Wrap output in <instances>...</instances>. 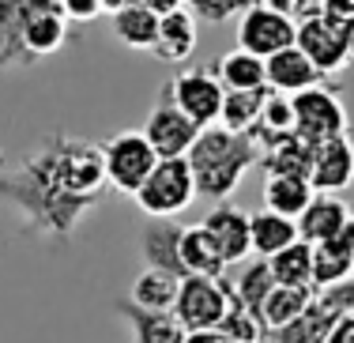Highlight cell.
<instances>
[{"instance_id": "cell-1", "label": "cell", "mask_w": 354, "mask_h": 343, "mask_svg": "<svg viewBox=\"0 0 354 343\" xmlns=\"http://www.w3.org/2000/svg\"><path fill=\"white\" fill-rule=\"evenodd\" d=\"M106 166L102 144L87 140H46L15 174L0 178V196L23 212L30 234L72 238L80 219L102 200Z\"/></svg>"}, {"instance_id": "cell-2", "label": "cell", "mask_w": 354, "mask_h": 343, "mask_svg": "<svg viewBox=\"0 0 354 343\" xmlns=\"http://www.w3.org/2000/svg\"><path fill=\"white\" fill-rule=\"evenodd\" d=\"M185 158H189L192 181H196V196L223 204L241 185V178L260 163V147L252 136H238V132H226L223 124H212L196 136Z\"/></svg>"}, {"instance_id": "cell-3", "label": "cell", "mask_w": 354, "mask_h": 343, "mask_svg": "<svg viewBox=\"0 0 354 343\" xmlns=\"http://www.w3.org/2000/svg\"><path fill=\"white\" fill-rule=\"evenodd\" d=\"M132 200L151 219H174V215H181L196 200V181H192L189 158H158V166L151 170V178L143 181Z\"/></svg>"}, {"instance_id": "cell-4", "label": "cell", "mask_w": 354, "mask_h": 343, "mask_svg": "<svg viewBox=\"0 0 354 343\" xmlns=\"http://www.w3.org/2000/svg\"><path fill=\"white\" fill-rule=\"evenodd\" d=\"M354 309V279L335 283V287L313 290V302L294 324L283 332H272V343H324L339 321H347Z\"/></svg>"}, {"instance_id": "cell-5", "label": "cell", "mask_w": 354, "mask_h": 343, "mask_svg": "<svg viewBox=\"0 0 354 343\" xmlns=\"http://www.w3.org/2000/svg\"><path fill=\"white\" fill-rule=\"evenodd\" d=\"M102 166H106L109 189L124 192V196H136L140 185L158 166V155L143 132H117V136H109L102 144Z\"/></svg>"}, {"instance_id": "cell-6", "label": "cell", "mask_w": 354, "mask_h": 343, "mask_svg": "<svg viewBox=\"0 0 354 343\" xmlns=\"http://www.w3.org/2000/svg\"><path fill=\"white\" fill-rule=\"evenodd\" d=\"M294 106V136L309 147L324 144L332 136H347V106L332 87H309L301 95H290Z\"/></svg>"}, {"instance_id": "cell-7", "label": "cell", "mask_w": 354, "mask_h": 343, "mask_svg": "<svg viewBox=\"0 0 354 343\" xmlns=\"http://www.w3.org/2000/svg\"><path fill=\"white\" fill-rule=\"evenodd\" d=\"M226 309H230V298H226L223 279H204V275H189L177 287V302H174V321L181 324L189 336L196 332H215L223 324Z\"/></svg>"}, {"instance_id": "cell-8", "label": "cell", "mask_w": 354, "mask_h": 343, "mask_svg": "<svg viewBox=\"0 0 354 343\" xmlns=\"http://www.w3.org/2000/svg\"><path fill=\"white\" fill-rule=\"evenodd\" d=\"M166 95L189 121H196L200 129H212V124H218V113H223L226 87L218 83L212 68H185L170 80Z\"/></svg>"}, {"instance_id": "cell-9", "label": "cell", "mask_w": 354, "mask_h": 343, "mask_svg": "<svg viewBox=\"0 0 354 343\" xmlns=\"http://www.w3.org/2000/svg\"><path fill=\"white\" fill-rule=\"evenodd\" d=\"M294 38H298V23H294L290 15L268 12L264 4H252L249 12L241 15V23H238V49L260 57V61H268V57L290 49Z\"/></svg>"}, {"instance_id": "cell-10", "label": "cell", "mask_w": 354, "mask_h": 343, "mask_svg": "<svg viewBox=\"0 0 354 343\" xmlns=\"http://www.w3.org/2000/svg\"><path fill=\"white\" fill-rule=\"evenodd\" d=\"M140 132L147 136V144L155 147L158 158H185L192 151V144H196V136L204 129L177 110V106L170 102V95H162V102L151 110L147 124H143Z\"/></svg>"}, {"instance_id": "cell-11", "label": "cell", "mask_w": 354, "mask_h": 343, "mask_svg": "<svg viewBox=\"0 0 354 343\" xmlns=\"http://www.w3.org/2000/svg\"><path fill=\"white\" fill-rule=\"evenodd\" d=\"M294 46L309 57V64H313L320 76H335V72H343L351 64L343 30L335 27V23H328L324 15H309V19H301Z\"/></svg>"}, {"instance_id": "cell-12", "label": "cell", "mask_w": 354, "mask_h": 343, "mask_svg": "<svg viewBox=\"0 0 354 343\" xmlns=\"http://www.w3.org/2000/svg\"><path fill=\"white\" fill-rule=\"evenodd\" d=\"M354 181V140L351 136H332L313 147V166H309V185L313 192L339 196Z\"/></svg>"}, {"instance_id": "cell-13", "label": "cell", "mask_w": 354, "mask_h": 343, "mask_svg": "<svg viewBox=\"0 0 354 343\" xmlns=\"http://www.w3.org/2000/svg\"><path fill=\"white\" fill-rule=\"evenodd\" d=\"M204 230L212 234V241H215L218 257L226 261V268L245 264L249 257H252V241H249V212H241V207L218 204L215 212H207Z\"/></svg>"}, {"instance_id": "cell-14", "label": "cell", "mask_w": 354, "mask_h": 343, "mask_svg": "<svg viewBox=\"0 0 354 343\" xmlns=\"http://www.w3.org/2000/svg\"><path fill=\"white\" fill-rule=\"evenodd\" d=\"M181 227L174 219H151L143 227L140 238V253H143V268H155V272H166L174 279H189L181 268Z\"/></svg>"}, {"instance_id": "cell-15", "label": "cell", "mask_w": 354, "mask_h": 343, "mask_svg": "<svg viewBox=\"0 0 354 343\" xmlns=\"http://www.w3.org/2000/svg\"><path fill=\"white\" fill-rule=\"evenodd\" d=\"M257 147H260L264 178H309L313 147H309L306 140H298L294 132L272 136V140H257Z\"/></svg>"}, {"instance_id": "cell-16", "label": "cell", "mask_w": 354, "mask_h": 343, "mask_svg": "<svg viewBox=\"0 0 354 343\" xmlns=\"http://www.w3.org/2000/svg\"><path fill=\"white\" fill-rule=\"evenodd\" d=\"M351 219H354V212L347 207V200H343V196H328V192H317V196L309 200V207L298 215V238L309 241V245L332 241Z\"/></svg>"}, {"instance_id": "cell-17", "label": "cell", "mask_w": 354, "mask_h": 343, "mask_svg": "<svg viewBox=\"0 0 354 343\" xmlns=\"http://www.w3.org/2000/svg\"><path fill=\"white\" fill-rule=\"evenodd\" d=\"M268 91H275V95H301V91H309V87H320V72L309 64V57L301 53L298 46H290V49H283V53H275V57H268Z\"/></svg>"}, {"instance_id": "cell-18", "label": "cell", "mask_w": 354, "mask_h": 343, "mask_svg": "<svg viewBox=\"0 0 354 343\" xmlns=\"http://www.w3.org/2000/svg\"><path fill=\"white\" fill-rule=\"evenodd\" d=\"M64 15L57 4H38L27 12V19H23L19 27V41L27 53L35 57H46V53H57V49L64 46V35H68V27H64Z\"/></svg>"}, {"instance_id": "cell-19", "label": "cell", "mask_w": 354, "mask_h": 343, "mask_svg": "<svg viewBox=\"0 0 354 343\" xmlns=\"http://www.w3.org/2000/svg\"><path fill=\"white\" fill-rule=\"evenodd\" d=\"M181 268L185 275H204V279H223L226 275V261L218 257L212 234L204 230V223L181 227Z\"/></svg>"}, {"instance_id": "cell-20", "label": "cell", "mask_w": 354, "mask_h": 343, "mask_svg": "<svg viewBox=\"0 0 354 343\" xmlns=\"http://www.w3.org/2000/svg\"><path fill=\"white\" fill-rule=\"evenodd\" d=\"M249 241H252V257L272 261L275 253H283L286 245L298 241V223L268 212V207L264 212H249Z\"/></svg>"}, {"instance_id": "cell-21", "label": "cell", "mask_w": 354, "mask_h": 343, "mask_svg": "<svg viewBox=\"0 0 354 343\" xmlns=\"http://www.w3.org/2000/svg\"><path fill=\"white\" fill-rule=\"evenodd\" d=\"M192 49H196V15L189 8H177V12L162 15L158 19V46H155V57L162 61H189Z\"/></svg>"}, {"instance_id": "cell-22", "label": "cell", "mask_w": 354, "mask_h": 343, "mask_svg": "<svg viewBox=\"0 0 354 343\" xmlns=\"http://www.w3.org/2000/svg\"><path fill=\"white\" fill-rule=\"evenodd\" d=\"M313 290L317 287H279L275 283V290L264 298V306H260V324H264V332L272 336V332H283L286 324H294L301 313H306V306L313 302Z\"/></svg>"}, {"instance_id": "cell-23", "label": "cell", "mask_w": 354, "mask_h": 343, "mask_svg": "<svg viewBox=\"0 0 354 343\" xmlns=\"http://www.w3.org/2000/svg\"><path fill=\"white\" fill-rule=\"evenodd\" d=\"M268 95H272L268 87H260V91H226L218 124H223L226 132H238V136H252L257 124H260V113H264V106H268Z\"/></svg>"}, {"instance_id": "cell-24", "label": "cell", "mask_w": 354, "mask_h": 343, "mask_svg": "<svg viewBox=\"0 0 354 343\" xmlns=\"http://www.w3.org/2000/svg\"><path fill=\"white\" fill-rule=\"evenodd\" d=\"M215 76L226 91H260L268 87V64L245 49H230V53L218 57Z\"/></svg>"}, {"instance_id": "cell-25", "label": "cell", "mask_w": 354, "mask_h": 343, "mask_svg": "<svg viewBox=\"0 0 354 343\" xmlns=\"http://www.w3.org/2000/svg\"><path fill=\"white\" fill-rule=\"evenodd\" d=\"M121 317L132 328V343H185L189 332L174 321V313H147L140 306H121Z\"/></svg>"}, {"instance_id": "cell-26", "label": "cell", "mask_w": 354, "mask_h": 343, "mask_svg": "<svg viewBox=\"0 0 354 343\" xmlns=\"http://www.w3.org/2000/svg\"><path fill=\"white\" fill-rule=\"evenodd\" d=\"M113 38L129 49H147L155 53L158 46V15L147 12L143 4H129L113 15Z\"/></svg>"}, {"instance_id": "cell-27", "label": "cell", "mask_w": 354, "mask_h": 343, "mask_svg": "<svg viewBox=\"0 0 354 343\" xmlns=\"http://www.w3.org/2000/svg\"><path fill=\"white\" fill-rule=\"evenodd\" d=\"M354 279V249L343 245L339 238L313 245V287H335V283Z\"/></svg>"}, {"instance_id": "cell-28", "label": "cell", "mask_w": 354, "mask_h": 343, "mask_svg": "<svg viewBox=\"0 0 354 343\" xmlns=\"http://www.w3.org/2000/svg\"><path fill=\"white\" fill-rule=\"evenodd\" d=\"M317 192L309 185V178H264V207L275 215H286V219L298 223V215L309 207Z\"/></svg>"}, {"instance_id": "cell-29", "label": "cell", "mask_w": 354, "mask_h": 343, "mask_svg": "<svg viewBox=\"0 0 354 343\" xmlns=\"http://www.w3.org/2000/svg\"><path fill=\"white\" fill-rule=\"evenodd\" d=\"M226 283H230V295L238 298L241 306H249L257 317H260L264 298L275 290V275H272V268H268V261H260V257H252L249 264H241L238 275H226Z\"/></svg>"}, {"instance_id": "cell-30", "label": "cell", "mask_w": 354, "mask_h": 343, "mask_svg": "<svg viewBox=\"0 0 354 343\" xmlns=\"http://www.w3.org/2000/svg\"><path fill=\"white\" fill-rule=\"evenodd\" d=\"M177 287H181V279L155 272V268H143L132 283V306L147 309V313H170L177 302Z\"/></svg>"}, {"instance_id": "cell-31", "label": "cell", "mask_w": 354, "mask_h": 343, "mask_svg": "<svg viewBox=\"0 0 354 343\" xmlns=\"http://www.w3.org/2000/svg\"><path fill=\"white\" fill-rule=\"evenodd\" d=\"M268 268H272L279 287H313V245L298 238L283 253H275Z\"/></svg>"}, {"instance_id": "cell-32", "label": "cell", "mask_w": 354, "mask_h": 343, "mask_svg": "<svg viewBox=\"0 0 354 343\" xmlns=\"http://www.w3.org/2000/svg\"><path fill=\"white\" fill-rule=\"evenodd\" d=\"M223 287H226V298H230V309H226L223 324H218L215 332H218L223 340H230V343H260V336H264V324H260V317L230 295V283H226V275H223Z\"/></svg>"}, {"instance_id": "cell-33", "label": "cell", "mask_w": 354, "mask_h": 343, "mask_svg": "<svg viewBox=\"0 0 354 343\" xmlns=\"http://www.w3.org/2000/svg\"><path fill=\"white\" fill-rule=\"evenodd\" d=\"M286 132H294V106L286 95H268V106L264 113H260V124L257 132H252V140H272V136H286Z\"/></svg>"}, {"instance_id": "cell-34", "label": "cell", "mask_w": 354, "mask_h": 343, "mask_svg": "<svg viewBox=\"0 0 354 343\" xmlns=\"http://www.w3.org/2000/svg\"><path fill=\"white\" fill-rule=\"evenodd\" d=\"M185 4H189L192 15H200L207 23H226L230 15H245L260 0H185Z\"/></svg>"}, {"instance_id": "cell-35", "label": "cell", "mask_w": 354, "mask_h": 343, "mask_svg": "<svg viewBox=\"0 0 354 343\" xmlns=\"http://www.w3.org/2000/svg\"><path fill=\"white\" fill-rule=\"evenodd\" d=\"M64 19H75V23H91L102 15V0H57Z\"/></svg>"}, {"instance_id": "cell-36", "label": "cell", "mask_w": 354, "mask_h": 343, "mask_svg": "<svg viewBox=\"0 0 354 343\" xmlns=\"http://www.w3.org/2000/svg\"><path fill=\"white\" fill-rule=\"evenodd\" d=\"M320 15L328 23H335V27H343L354 15V0H320Z\"/></svg>"}, {"instance_id": "cell-37", "label": "cell", "mask_w": 354, "mask_h": 343, "mask_svg": "<svg viewBox=\"0 0 354 343\" xmlns=\"http://www.w3.org/2000/svg\"><path fill=\"white\" fill-rule=\"evenodd\" d=\"M136 4H143V8H147V12H155L158 19H162V15H170V12H177V8L185 4V0H136Z\"/></svg>"}, {"instance_id": "cell-38", "label": "cell", "mask_w": 354, "mask_h": 343, "mask_svg": "<svg viewBox=\"0 0 354 343\" xmlns=\"http://www.w3.org/2000/svg\"><path fill=\"white\" fill-rule=\"evenodd\" d=\"M324 343H354V321H351V317H347V321H339V324H335V328H332V336H328Z\"/></svg>"}, {"instance_id": "cell-39", "label": "cell", "mask_w": 354, "mask_h": 343, "mask_svg": "<svg viewBox=\"0 0 354 343\" xmlns=\"http://www.w3.org/2000/svg\"><path fill=\"white\" fill-rule=\"evenodd\" d=\"M260 4H264L268 12H279V15H290V19H294V12H298V0H260Z\"/></svg>"}, {"instance_id": "cell-40", "label": "cell", "mask_w": 354, "mask_h": 343, "mask_svg": "<svg viewBox=\"0 0 354 343\" xmlns=\"http://www.w3.org/2000/svg\"><path fill=\"white\" fill-rule=\"evenodd\" d=\"M309 15H320V0H298V12H294V23L309 19Z\"/></svg>"}, {"instance_id": "cell-41", "label": "cell", "mask_w": 354, "mask_h": 343, "mask_svg": "<svg viewBox=\"0 0 354 343\" xmlns=\"http://www.w3.org/2000/svg\"><path fill=\"white\" fill-rule=\"evenodd\" d=\"M343 41H347V53H351V61H354V15H351V19L347 23H343Z\"/></svg>"}, {"instance_id": "cell-42", "label": "cell", "mask_w": 354, "mask_h": 343, "mask_svg": "<svg viewBox=\"0 0 354 343\" xmlns=\"http://www.w3.org/2000/svg\"><path fill=\"white\" fill-rule=\"evenodd\" d=\"M129 4H136V0H102V12L117 15V12H121V8H129Z\"/></svg>"}, {"instance_id": "cell-43", "label": "cell", "mask_w": 354, "mask_h": 343, "mask_svg": "<svg viewBox=\"0 0 354 343\" xmlns=\"http://www.w3.org/2000/svg\"><path fill=\"white\" fill-rule=\"evenodd\" d=\"M351 321H354V309H351Z\"/></svg>"}, {"instance_id": "cell-44", "label": "cell", "mask_w": 354, "mask_h": 343, "mask_svg": "<svg viewBox=\"0 0 354 343\" xmlns=\"http://www.w3.org/2000/svg\"><path fill=\"white\" fill-rule=\"evenodd\" d=\"M0 163H4V155H0Z\"/></svg>"}, {"instance_id": "cell-45", "label": "cell", "mask_w": 354, "mask_h": 343, "mask_svg": "<svg viewBox=\"0 0 354 343\" xmlns=\"http://www.w3.org/2000/svg\"><path fill=\"white\" fill-rule=\"evenodd\" d=\"M223 343H230V340H223Z\"/></svg>"}]
</instances>
